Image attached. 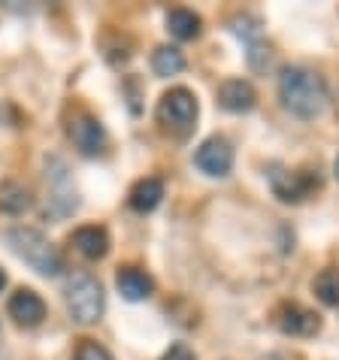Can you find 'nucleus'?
<instances>
[{"label": "nucleus", "instance_id": "nucleus-1", "mask_svg": "<svg viewBox=\"0 0 339 360\" xmlns=\"http://www.w3.org/2000/svg\"><path fill=\"white\" fill-rule=\"evenodd\" d=\"M279 100L291 115L312 122L327 106V85L315 70L285 67L282 76H279Z\"/></svg>", "mask_w": 339, "mask_h": 360}, {"label": "nucleus", "instance_id": "nucleus-2", "mask_svg": "<svg viewBox=\"0 0 339 360\" xmlns=\"http://www.w3.org/2000/svg\"><path fill=\"white\" fill-rule=\"evenodd\" d=\"M6 243L27 266H34L39 276H46V278L61 276V269H64L61 255H58V248L49 243L39 230L15 227V230H9V233H6Z\"/></svg>", "mask_w": 339, "mask_h": 360}, {"label": "nucleus", "instance_id": "nucleus-3", "mask_svg": "<svg viewBox=\"0 0 339 360\" xmlns=\"http://www.w3.org/2000/svg\"><path fill=\"white\" fill-rule=\"evenodd\" d=\"M67 309L79 324H94L103 315V288L94 276L73 273L67 278Z\"/></svg>", "mask_w": 339, "mask_h": 360}, {"label": "nucleus", "instance_id": "nucleus-4", "mask_svg": "<svg viewBox=\"0 0 339 360\" xmlns=\"http://www.w3.org/2000/svg\"><path fill=\"white\" fill-rule=\"evenodd\" d=\"M155 115L167 131L185 136L194 131V122H197V97L188 88H170L161 97V103H158Z\"/></svg>", "mask_w": 339, "mask_h": 360}, {"label": "nucleus", "instance_id": "nucleus-5", "mask_svg": "<svg viewBox=\"0 0 339 360\" xmlns=\"http://www.w3.org/2000/svg\"><path fill=\"white\" fill-rule=\"evenodd\" d=\"M67 134H70V139H73V146H76L85 158L101 155V152H103V146H106V131H103V124L97 122L94 115L82 112V109H79V112H76L73 118H70Z\"/></svg>", "mask_w": 339, "mask_h": 360}, {"label": "nucleus", "instance_id": "nucleus-6", "mask_svg": "<svg viewBox=\"0 0 339 360\" xmlns=\"http://www.w3.org/2000/svg\"><path fill=\"white\" fill-rule=\"evenodd\" d=\"M194 164L200 173L212 176V179H222L234 169V148L224 136H209L206 143L194 152Z\"/></svg>", "mask_w": 339, "mask_h": 360}, {"label": "nucleus", "instance_id": "nucleus-7", "mask_svg": "<svg viewBox=\"0 0 339 360\" xmlns=\"http://www.w3.org/2000/svg\"><path fill=\"white\" fill-rule=\"evenodd\" d=\"M270 185L273 194L282 200V203H303L318 188V179L309 173H288V169H273L270 173Z\"/></svg>", "mask_w": 339, "mask_h": 360}, {"label": "nucleus", "instance_id": "nucleus-8", "mask_svg": "<svg viewBox=\"0 0 339 360\" xmlns=\"http://www.w3.org/2000/svg\"><path fill=\"white\" fill-rule=\"evenodd\" d=\"M6 309H9V315L15 318V324H22V327H37V324H43V318H46L43 297L31 291V288H18V291L9 297Z\"/></svg>", "mask_w": 339, "mask_h": 360}, {"label": "nucleus", "instance_id": "nucleus-9", "mask_svg": "<svg viewBox=\"0 0 339 360\" xmlns=\"http://www.w3.org/2000/svg\"><path fill=\"white\" fill-rule=\"evenodd\" d=\"M279 330L285 336H315L321 330V318L312 309H303V306H282V312H279Z\"/></svg>", "mask_w": 339, "mask_h": 360}, {"label": "nucleus", "instance_id": "nucleus-10", "mask_svg": "<svg viewBox=\"0 0 339 360\" xmlns=\"http://www.w3.org/2000/svg\"><path fill=\"white\" fill-rule=\"evenodd\" d=\"M115 288H118V294H122L124 300H131V303H139V300H148L155 294L152 276L143 273V269H136V266H122L118 269Z\"/></svg>", "mask_w": 339, "mask_h": 360}, {"label": "nucleus", "instance_id": "nucleus-11", "mask_svg": "<svg viewBox=\"0 0 339 360\" xmlns=\"http://www.w3.org/2000/svg\"><path fill=\"white\" fill-rule=\"evenodd\" d=\"M218 103H222L227 112H248V109H255L257 94L245 79H227V82L218 88Z\"/></svg>", "mask_w": 339, "mask_h": 360}, {"label": "nucleus", "instance_id": "nucleus-12", "mask_svg": "<svg viewBox=\"0 0 339 360\" xmlns=\"http://www.w3.org/2000/svg\"><path fill=\"white\" fill-rule=\"evenodd\" d=\"M73 248L82 257H88V261H101L109 252V233L97 224H85L73 233Z\"/></svg>", "mask_w": 339, "mask_h": 360}, {"label": "nucleus", "instance_id": "nucleus-13", "mask_svg": "<svg viewBox=\"0 0 339 360\" xmlns=\"http://www.w3.org/2000/svg\"><path fill=\"white\" fill-rule=\"evenodd\" d=\"M164 200V182L155 176H146L139 179V182L131 188V194H127V203H131L134 212H152V209H158V203Z\"/></svg>", "mask_w": 339, "mask_h": 360}, {"label": "nucleus", "instance_id": "nucleus-14", "mask_svg": "<svg viewBox=\"0 0 339 360\" xmlns=\"http://www.w3.org/2000/svg\"><path fill=\"white\" fill-rule=\"evenodd\" d=\"M167 27H170V34H173L176 39H197L203 31V22H200V15L191 13V9H185V6H179V9H170V15H167Z\"/></svg>", "mask_w": 339, "mask_h": 360}, {"label": "nucleus", "instance_id": "nucleus-15", "mask_svg": "<svg viewBox=\"0 0 339 360\" xmlns=\"http://www.w3.org/2000/svg\"><path fill=\"white\" fill-rule=\"evenodd\" d=\"M34 203L31 188H25L22 182H0V212L6 215H22Z\"/></svg>", "mask_w": 339, "mask_h": 360}, {"label": "nucleus", "instance_id": "nucleus-16", "mask_svg": "<svg viewBox=\"0 0 339 360\" xmlns=\"http://www.w3.org/2000/svg\"><path fill=\"white\" fill-rule=\"evenodd\" d=\"M152 67L158 76H176L185 70V55L176 46H158L152 55Z\"/></svg>", "mask_w": 339, "mask_h": 360}, {"label": "nucleus", "instance_id": "nucleus-17", "mask_svg": "<svg viewBox=\"0 0 339 360\" xmlns=\"http://www.w3.org/2000/svg\"><path fill=\"white\" fill-rule=\"evenodd\" d=\"M312 288H315V297L321 300L324 306H331V309L339 306V269H321V273L315 276Z\"/></svg>", "mask_w": 339, "mask_h": 360}, {"label": "nucleus", "instance_id": "nucleus-18", "mask_svg": "<svg viewBox=\"0 0 339 360\" xmlns=\"http://www.w3.org/2000/svg\"><path fill=\"white\" fill-rule=\"evenodd\" d=\"M73 360H113V354H109L103 345H97L94 339H82L79 348H76V354H73Z\"/></svg>", "mask_w": 339, "mask_h": 360}, {"label": "nucleus", "instance_id": "nucleus-19", "mask_svg": "<svg viewBox=\"0 0 339 360\" xmlns=\"http://www.w3.org/2000/svg\"><path fill=\"white\" fill-rule=\"evenodd\" d=\"M161 360H194V352L188 348L185 342H176V345H170L167 348V354Z\"/></svg>", "mask_w": 339, "mask_h": 360}, {"label": "nucleus", "instance_id": "nucleus-20", "mask_svg": "<svg viewBox=\"0 0 339 360\" xmlns=\"http://www.w3.org/2000/svg\"><path fill=\"white\" fill-rule=\"evenodd\" d=\"M4 288H6V273L0 269V291H4Z\"/></svg>", "mask_w": 339, "mask_h": 360}, {"label": "nucleus", "instance_id": "nucleus-21", "mask_svg": "<svg viewBox=\"0 0 339 360\" xmlns=\"http://www.w3.org/2000/svg\"><path fill=\"white\" fill-rule=\"evenodd\" d=\"M261 360H285L282 354H267V357H261Z\"/></svg>", "mask_w": 339, "mask_h": 360}, {"label": "nucleus", "instance_id": "nucleus-22", "mask_svg": "<svg viewBox=\"0 0 339 360\" xmlns=\"http://www.w3.org/2000/svg\"><path fill=\"white\" fill-rule=\"evenodd\" d=\"M336 179H339V158H336Z\"/></svg>", "mask_w": 339, "mask_h": 360}]
</instances>
